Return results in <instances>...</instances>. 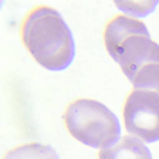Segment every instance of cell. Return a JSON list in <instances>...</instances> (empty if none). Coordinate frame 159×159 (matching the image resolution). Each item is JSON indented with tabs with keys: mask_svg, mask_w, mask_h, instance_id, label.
<instances>
[{
	"mask_svg": "<svg viewBox=\"0 0 159 159\" xmlns=\"http://www.w3.org/2000/svg\"><path fill=\"white\" fill-rule=\"evenodd\" d=\"M21 40L33 58L50 71H63L75 57L73 33L53 7L37 6L27 14L21 26Z\"/></svg>",
	"mask_w": 159,
	"mask_h": 159,
	"instance_id": "1",
	"label": "cell"
},
{
	"mask_svg": "<svg viewBox=\"0 0 159 159\" xmlns=\"http://www.w3.org/2000/svg\"><path fill=\"white\" fill-rule=\"evenodd\" d=\"M108 54L119 64L126 78L151 63H159V44L151 39L146 26L124 14L109 20L104 31Z\"/></svg>",
	"mask_w": 159,
	"mask_h": 159,
	"instance_id": "2",
	"label": "cell"
},
{
	"mask_svg": "<svg viewBox=\"0 0 159 159\" xmlns=\"http://www.w3.org/2000/svg\"><path fill=\"white\" fill-rule=\"evenodd\" d=\"M64 122L68 132L91 148H109L121 138V124L116 115L95 99H75L67 107Z\"/></svg>",
	"mask_w": 159,
	"mask_h": 159,
	"instance_id": "3",
	"label": "cell"
},
{
	"mask_svg": "<svg viewBox=\"0 0 159 159\" xmlns=\"http://www.w3.org/2000/svg\"><path fill=\"white\" fill-rule=\"evenodd\" d=\"M124 122L129 134L143 142L159 141V94L134 89L124 105Z\"/></svg>",
	"mask_w": 159,
	"mask_h": 159,
	"instance_id": "4",
	"label": "cell"
},
{
	"mask_svg": "<svg viewBox=\"0 0 159 159\" xmlns=\"http://www.w3.org/2000/svg\"><path fill=\"white\" fill-rule=\"evenodd\" d=\"M98 159H152V153L141 139L125 136L115 145L101 149Z\"/></svg>",
	"mask_w": 159,
	"mask_h": 159,
	"instance_id": "5",
	"label": "cell"
},
{
	"mask_svg": "<svg viewBox=\"0 0 159 159\" xmlns=\"http://www.w3.org/2000/svg\"><path fill=\"white\" fill-rule=\"evenodd\" d=\"M3 159H60L58 153L51 145L39 142L24 143L11 149L4 155Z\"/></svg>",
	"mask_w": 159,
	"mask_h": 159,
	"instance_id": "6",
	"label": "cell"
},
{
	"mask_svg": "<svg viewBox=\"0 0 159 159\" xmlns=\"http://www.w3.org/2000/svg\"><path fill=\"white\" fill-rule=\"evenodd\" d=\"M129 81L134 89H146L159 94V63H151L139 68Z\"/></svg>",
	"mask_w": 159,
	"mask_h": 159,
	"instance_id": "7",
	"label": "cell"
}]
</instances>
